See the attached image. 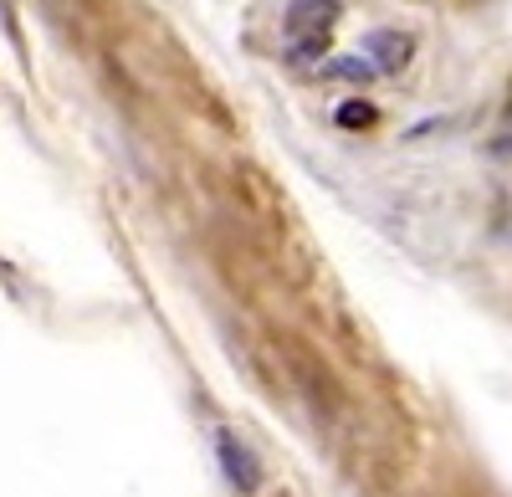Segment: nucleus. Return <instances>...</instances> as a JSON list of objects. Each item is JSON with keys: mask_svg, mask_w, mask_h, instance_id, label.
Masks as SVG:
<instances>
[{"mask_svg": "<svg viewBox=\"0 0 512 497\" xmlns=\"http://www.w3.org/2000/svg\"><path fill=\"white\" fill-rule=\"evenodd\" d=\"M364 62H369V72H400V67L410 62V36H400V31H374V36L364 41Z\"/></svg>", "mask_w": 512, "mask_h": 497, "instance_id": "1", "label": "nucleus"}, {"mask_svg": "<svg viewBox=\"0 0 512 497\" xmlns=\"http://www.w3.org/2000/svg\"><path fill=\"white\" fill-rule=\"evenodd\" d=\"M338 21V0H292L287 11V36H308V31H328Z\"/></svg>", "mask_w": 512, "mask_h": 497, "instance_id": "2", "label": "nucleus"}, {"mask_svg": "<svg viewBox=\"0 0 512 497\" xmlns=\"http://www.w3.org/2000/svg\"><path fill=\"white\" fill-rule=\"evenodd\" d=\"M221 462H226V477H231L241 492H256V482H262V467L251 462V451H246L236 436H221Z\"/></svg>", "mask_w": 512, "mask_h": 497, "instance_id": "3", "label": "nucleus"}, {"mask_svg": "<svg viewBox=\"0 0 512 497\" xmlns=\"http://www.w3.org/2000/svg\"><path fill=\"white\" fill-rule=\"evenodd\" d=\"M338 123H344V129H364V123H374V108L369 103H344L338 108Z\"/></svg>", "mask_w": 512, "mask_h": 497, "instance_id": "4", "label": "nucleus"}]
</instances>
